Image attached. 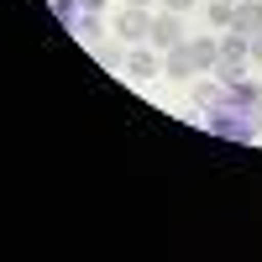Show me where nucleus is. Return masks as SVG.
<instances>
[{"instance_id":"nucleus-1","label":"nucleus","mask_w":262,"mask_h":262,"mask_svg":"<svg viewBox=\"0 0 262 262\" xmlns=\"http://www.w3.org/2000/svg\"><path fill=\"white\" fill-rule=\"evenodd\" d=\"M257 121H262V111H242V105L210 111V131H215V137H231V142H252L257 137Z\"/></svg>"},{"instance_id":"nucleus-2","label":"nucleus","mask_w":262,"mask_h":262,"mask_svg":"<svg viewBox=\"0 0 262 262\" xmlns=\"http://www.w3.org/2000/svg\"><path fill=\"white\" fill-rule=\"evenodd\" d=\"M147 42H152V48H163V53L179 48V42H184V16L158 6V11H152V37H147Z\"/></svg>"},{"instance_id":"nucleus-3","label":"nucleus","mask_w":262,"mask_h":262,"mask_svg":"<svg viewBox=\"0 0 262 262\" xmlns=\"http://www.w3.org/2000/svg\"><path fill=\"white\" fill-rule=\"evenodd\" d=\"M116 37L121 42H147L152 37V6H126L116 16Z\"/></svg>"},{"instance_id":"nucleus-4","label":"nucleus","mask_w":262,"mask_h":262,"mask_svg":"<svg viewBox=\"0 0 262 262\" xmlns=\"http://www.w3.org/2000/svg\"><path fill=\"white\" fill-rule=\"evenodd\" d=\"M163 74H168V79H179V84H189L194 74H200V63H194L189 42H179V48H168V58H163Z\"/></svg>"},{"instance_id":"nucleus-5","label":"nucleus","mask_w":262,"mask_h":262,"mask_svg":"<svg viewBox=\"0 0 262 262\" xmlns=\"http://www.w3.org/2000/svg\"><path fill=\"white\" fill-rule=\"evenodd\" d=\"M189 100H194V111H205V116L221 111V105H226V79H200Z\"/></svg>"},{"instance_id":"nucleus-6","label":"nucleus","mask_w":262,"mask_h":262,"mask_svg":"<svg viewBox=\"0 0 262 262\" xmlns=\"http://www.w3.org/2000/svg\"><path fill=\"white\" fill-rule=\"evenodd\" d=\"M231 27H236V32H247V37H257V32H262V0H236Z\"/></svg>"},{"instance_id":"nucleus-7","label":"nucleus","mask_w":262,"mask_h":262,"mask_svg":"<svg viewBox=\"0 0 262 262\" xmlns=\"http://www.w3.org/2000/svg\"><path fill=\"white\" fill-rule=\"evenodd\" d=\"M126 74H131V79H158V74H163V63H158V53L137 48V53H126Z\"/></svg>"},{"instance_id":"nucleus-8","label":"nucleus","mask_w":262,"mask_h":262,"mask_svg":"<svg viewBox=\"0 0 262 262\" xmlns=\"http://www.w3.org/2000/svg\"><path fill=\"white\" fill-rule=\"evenodd\" d=\"M189 53H194V63H200V74H205V69L221 63V37H189Z\"/></svg>"},{"instance_id":"nucleus-9","label":"nucleus","mask_w":262,"mask_h":262,"mask_svg":"<svg viewBox=\"0 0 262 262\" xmlns=\"http://www.w3.org/2000/svg\"><path fill=\"white\" fill-rule=\"evenodd\" d=\"M205 16H210V27H215V32H226V27H231V16H236V0H210Z\"/></svg>"},{"instance_id":"nucleus-10","label":"nucleus","mask_w":262,"mask_h":262,"mask_svg":"<svg viewBox=\"0 0 262 262\" xmlns=\"http://www.w3.org/2000/svg\"><path fill=\"white\" fill-rule=\"evenodd\" d=\"M100 63H105V69H126V53H121V42H100Z\"/></svg>"},{"instance_id":"nucleus-11","label":"nucleus","mask_w":262,"mask_h":262,"mask_svg":"<svg viewBox=\"0 0 262 262\" xmlns=\"http://www.w3.org/2000/svg\"><path fill=\"white\" fill-rule=\"evenodd\" d=\"M215 74H221L226 84H236V79H247V63H231V58H221V63H215Z\"/></svg>"},{"instance_id":"nucleus-12","label":"nucleus","mask_w":262,"mask_h":262,"mask_svg":"<svg viewBox=\"0 0 262 262\" xmlns=\"http://www.w3.org/2000/svg\"><path fill=\"white\" fill-rule=\"evenodd\" d=\"M158 6H163V11H179V16H184V11L194 6V0H158Z\"/></svg>"},{"instance_id":"nucleus-13","label":"nucleus","mask_w":262,"mask_h":262,"mask_svg":"<svg viewBox=\"0 0 262 262\" xmlns=\"http://www.w3.org/2000/svg\"><path fill=\"white\" fill-rule=\"evenodd\" d=\"M252 63H262V32L252 37Z\"/></svg>"},{"instance_id":"nucleus-14","label":"nucleus","mask_w":262,"mask_h":262,"mask_svg":"<svg viewBox=\"0 0 262 262\" xmlns=\"http://www.w3.org/2000/svg\"><path fill=\"white\" fill-rule=\"evenodd\" d=\"M79 11H105V0H79Z\"/></svg>"},{"instance_id":"nucleus-15","label":"nucleus","mask_w":262,"mask_h":262,"mask_svg":"<svg viewBox=\"0 0 262 262\" xmlns=\"http://www.w3.org/2000/svg\"><path fill=\"white\" fill-rule=\"evenodd\" d=\"M126 6H158V0H126Z\"/></svg>"}]
</instances>
